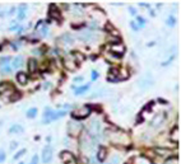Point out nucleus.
<instances>
[{
  "label": "nucleus",
  "instance_id": "f257e3e1",
  "mask_svg": "<svg viewBox=\"0 0 181 164\" xmlns=\"http://www.w3.org/2000/svg\"><path fill=\"white\" fill-rule=\"evenodd\" d=\"M67 114L65 111H53L51 108H46L45 109V114H43V124H49L51 121H55V120H59L61 117H64Z\"/></svg>",
  "mask_w": 181,
  "mask_h": 164
},
{
  "label": "nucleus",
  "instance_id": "f03ea898",
  "mask_svg": "<svg viewBox=\"0 0 181 164\" xmlns=\"http://www.w3.org/2000/svg\"><path fill=\"white\" fill-rule=\"evenodd\" d=\"M100 131H101V125L97 120H93L90 121V124L88 125V134L90 138H96L97 135H100Z\"/></svg>",
  "mask_w": 181,
  "mask_h": 164
},
{
  "label": "nucleus",
  "instance_id": "7ed1b4c3",
  "mask_svg": "<svg viewBox=\"0 0 181 164\" xmlns=\"http://www.w3.org/2000/svg\"><path fill=\"white\" fill-rule=\"evenodd\" d=\"M53 155H54V150L51 145H46L42 150V162L45 164L50 163L53 160Z\"/></svg>",
  "mask_w": 181,
  "mask_h": 164
},
{
  "label": "nucleus",
  "instance_id": "20e7f679",
  "mask_svg": "<svg viewBox=\"0 0 181 164\" xmlns=\"http://www.w3.org/2000/svg\"><path fill=\"white\" fill-rule=\"evenodd\" d=\"M90 111H92V108H90L89 106H84V107H82V108L77 109L75 112H73V117L74 118H84V117H87L90 113Z\"/></svg>",
  "mask_w": 181,
  "mask_h": 164
},
{
  "label": "nucleus",
  "instance_id": "39448f33",
  "mask_svg": "<svg viewBox=\"0 0 181 164\" xmlns=\"http://www.w3.org/2000/svg\"><path fill=\"white\" fill-rule=\"evenodd\" d=\"M78 38L81 41H84V42H90V41L96 40V33H93L92 31H84L79 33Z\"/></svg>",
  "mask_w": 181,
  "mask_h": 164
},
{
  "label": "nucleus",
  "instance_id": "423d86ee",
  "mask_svg": "<svg viewBox=\"0 0 181 164\" xmlns=\"http://www.w3.org/2000/svg\"><path fill=\"white\" fill-rule=\"evenodd\" d=\"M106 158H107V149L105 146H100L98 147V151H97V159L98 162H105Z\"/></svg>",
  "mask_w": 181,
  "mask_h": 164
},
{
  "label": "nucleus",
  "instance_id": "0eeeda50",
  "mask_svg": "<svg viewBox=\"0 0 181 164\" xmlns=\"http://www.w3.org/2000/svg\"><path fill=\"white\" fill-rule=\"evenodd\" d=\"M60 158H61V160H63V162H65V163H72L74 160L73 154H72V153H69V151H61V153H60Z\"/></svg>",
  "mask_w": 181,
  "mask_h": 164
},
{
  "label": "nucleus",
  "instance_id": "6e6552de",
  "mask_svg": "<svg viewBox=\"0 0 181 164\" xmlns=\"http://www.w3.org/2000/svg\"><path fill=\"white\" fill-rule=\"evenodd\" d=\"M50 15L53 17L54 19H57V20H61V15H60V12L56 7L53 4L50 5Z\"/></svg>",
  "mask_w": 181,
  "mask_h": 164
},
{
  "label": "nucleus",
  "instance_id": "1a4fd4ad",
  "mask_svg": "<svg viewBox=\"0 0 181 164\" xmlns=\"http://www.w3.org/2000/svg\"><path fill=\"white\" fill-rule=\"evenodd\" d=\"M9 131H10V134H15V135H19V134H23V127L21 126V125H12L9 128Z\"/></svg>",
  "mask_w": 181,
  "mask_h": 164
},
{
  "label": "nucleus",
  "instance_id": "9d476101",
  "mask_svg": "<svg viewBox=\"0 0 181 164\" xmlns=\"http://www.w3.org/2000/svg\"><path fill=\"white\" fill-rule=\"evenodd\" d=\"M171 140H174V141H179V139H180V128L179 126H175L174 128H172V131H171Z\"/></svg>",
  "mask_w": 181,
  "mask_h": 164
},
{
  "label": "nucleus",
  "instance_id": "9b49d317",
  "mask_svg": "<svg viewBox=\"0 0 181 164\" xmlns=\"http://www.w3.org/2000/svg\"><path fill=\"white\" fill-rule=\"evenodd\" d=\"M23 64V57L22 56H17L14 60H13V64H12V69H19Z\"/></svg>",
  "mask_w": 181,
  "mask_h": 164
},
{
  "label": "nucleus",
  "instance_id": "f8f14e48",
  "mask_svg": "<svg viewBox=\"0 0 181 164\" xmlns=\"http://www.w3.org/2000/svg\"><path fill=\"white\" fill-rule=\"evenodd\" d=\"M60 41H61L64 45H72L74 42V38L70 36V34H63V36L60 37Z\"/></svg>",
  "mask_w": 181,
  "mask_h": 164
},
{
  "label": "nucleus",
  "instance_id": "ddd939ff",
  "mask_svg": "<svg viewBox=\"0 0 181 164\" xmlns=\"http://www.w3.org/2000/svg\"><path fill=\"white\" fill-rule=\"evenodd\" d=\"M36 70H37V61L35 59H29L28 60V71L35 73Z\"/></svg>",
  "mask_w": 181,
  "mask_h": 164
},
{
  "label": "nucleus",
  "instance_id": "4468645a",
  "mask_svg": "<svg viewBox=\"0 0 181 164\" xmlns=\"http://www.w3.org/2000/svg\"><path fill=\"white\" fill-rule=\"evenodd\" d=\"M26 10H27V5L26 4H21L19 5V13H18V19L22 20L26 17Z\"/></svg>",
  "mask_w": 181,
  "mask_h": 164
},
{
  "label": "nucleus",
  "instance_id": "2eb2a0df",
  "mask_svg": "<svg viewBox=\"0 0 181 164\" xmlns=\"http://www.w3.org/2000/svg\"><path fill=\"white\" fill-rule=\"evenodd\" d=\"M17 80H18L19 84L24 85V84L27 83V80H28V79H27V75H26L24 73H18V74H17Z\"/></svg>",
  "mask_w": 181,
  "mask_h": 164
},
{
  "label": "nucleus",
  "instance_id": "dca6fc26",
  "mask_svg": "<svg viewBox=\"0 0 181 164\" xmlns=\"http://www.w3.org/2000/svg\"><path fill=\"white\" fill-rule=\"evenodd\" d=\"M88 88H89V84H86V85H83V87H79V88L75 89V94H77V95L83 94L84 92L88 91Z\"/></svg>",
  "mask_w": 181,
  "mask_h": 164
},
{
  "label": "nucleus",
  "instance_id": "f3484780",
  "mask_svg": "<svg viewBox=\"0 0 181 164\" xmlns=\"http://www.w3.org/2000/svg\"><path fill=\"white\" fill-rule=\"evenodd\" d=\"M111 51H112V52H119V55H122V54H124V51H125V48H124V46H121V45L112 46Z\"/></svg>",
  "mask_w": 181,
  "mask_h": 164
},
{
  "label": "nucleus",
  "instance_id": "a211bd4d",
  "mask_svg": "<svg viewBox=\"0 0 181 164\" xmlns=\"http://www.w3.org/2000/svg\"><path fill=\"white\" fill-rule=\"evenodd\" d=\"M37 116V108H31L27 111V117L28 118H35Z\"/></svg>",
  "mask_w": 181,
  "mask_h": 164
},
{
  "label": "nucleus",
  "instance_id": "6ab92c4d",
  "mask_svg": "<svg viewBox=\"0 0 181 164\" xmlns=\"http://www.w3.org/2000/svg\"><path fill=\"white\" fill-rule=\"evenodd\" d=\"M12 60L10 56H5V57H0V66H5V65H9V61Z\"/></svg>",
  "mask_w": 181,
  "mask_h": 164
},
{
  "label": "nucleus",
  "instance_id": "aec40b11",
  "mask_svg": "<svg viewBox=\"0 0 181 164\" xmlns=\"http://www.w3.org/2000/svg\"><path fill=\"white\" fill-rule=\"evenodd\" d=\"M164 117H166V116H164V113H162V116H160V117H156V118L152 121V126H157V124L160 125L161 122L164 120Z\"/></svg>",
  "mask_w": 181,
  "mask_h": 164
},
{
  "label": "nucleus",
  "instance_id": "412c9836",
  "mask_svg": "<svg viewBox=\"0 0 181 164\" xmlns=\"http://www.w3.org/2000/svg\"><path fill=\"white\" fill-rule=\"evenodd\" d=\"M156 153H157L158 155H171V151L170 150H166V149H160V147H157L156 149Z\"/></svg>",
  "mask_w": 181,
  "mask_h": 164
},
{
  "label": "nucleus",
  "instance_id": "4be33fe9",
  "mask_svg": "<svg viewBox=\"0 0 181 164\" xmlns=\"http://www.w3.org/2000/svg\"><path fill=\"white\" fill-rule=\"evenodd\" d=\"M8 89H10L9 83H0V94L4 93L5 91H8Z\"/></svg>",
  "mask_w": 181,
  "mask_h": 164
},
{
  "label": "nucleus",
  "instance_id": "5701e85b",
  "mask_svg": "<svg viewBox=\"0 0 181 164\" xmlns=\"http://www.w3.org/2000/svg\"><path fill=\"white\" fill-rule=\"evenodd\" d=\"M12 71V67L9 65H5V66H0V73L1 74H9Z\"/></svg>",
  "mask_w": 181,
  "mask_h": 164
},
{
  "label": "nucleus",
  "instance_id": "b1692460",
  "mask_svg": "<svg viewBox=\"0 0 181 164\" xmlns=\"http://www.w3.org/2000/svg\"><path fill=\"white\" fill-rule=\"evenodd\" d=\"M65 66H67L69 70H74V69H75V67H77V65L74 64L73 61H70V60H68V61H65Z\"/></svg>",
  "mask_w": 181,
  "mask_h": 164
},
{
  "label": "nucleus",
  "instance_id": "393cba45",
  "mask_svg": "<svg viewBox=\"0 0 181 164\" xmlns=\"http://www.w3.org/2000/svg\"><path fill=\"white\" fill-rule=\"evenodd\" d=\"M175 23H176V19H175V17L170 15V17L167 18V24H168L170 27H172V26H175Z\"/></svg>",
  "mask_w": 181,
  "mask_h": 164
},
{
  "label": "nucleus",
  "instance_id": "a878e982",
  "mask_svg": "<svg viewBox=\"0 0 181 164\" xmlns=\"http://www.w3.org/2000/svg\"><path fill=\"white\" fill-rule=\"evenodd\" d=\"M75 60H77V64H79V62H82L84 60V56L81 52H77L75 54Z\"/></svg>",
  "mask_w": 181,
  "mask_h": 164
},
{
  "label": "nucleus",
  "instance_id": "bb28decb",
  "mask_svg": "<svg viewBox=\"0 0 181 164\" xmlns=\"http://www.w3.org/2000/svg\"><path fill=\"white\" fill-rule=\"evenodd\" d=\"M19 98H21V93L15 92V93H13V95L10 97V101H12V102H14V101H18Z\"/></svg>",
  "mask_w": 181,
  "mask_h": 164
},
{
  "label": "nucleus",
  "instance_id": "cd10ccee",
  "mask_svg": "<svg viewBox=\"0 0 181 164\" xmlns=\"http://www.w3.org/2000/svg\"><path fill=\"white\" fill-rule=\"evenodd\" d=\"M26 154V149H22V150H19V151L17 153V154L14 155V159H19L21 157H23V155Z\"/></svg>",
  "mask_w": 181,
  "mask_h": 164
},
{
  "label": "nucleus",
  "instance_id": "c85d7f7f",
  "mask_svg": "<svg viewBox=\"0 0 181 164\" xmlns=\"http://www.w3.org/2000/svg\"><path fill=\"white\" fill-rule=\"evenodd\" d=\"M166 164H177V158H170L168 160H166Z\"/></svg>",
  "mask_w": 181,
  "mask_h": 164
},
{
  "label": "nucleus",
  "instance_id": "c756f323",
  "mask_svg": "<svg viewBox=\"0 0 181 164\" xmlns=\"http://www.w3.org/2000/svg\"><path fill=\"white\" fill-rule=\"evenodd\" d=\"M29 164H38V157H37V155H33V157H32L31 163H29Z\"/></svg>",
  "mask_w": 181,
  "mask_h": 164
},
{
  "label": "nucleus",
  "instance_id": "7c9ffc66",
  "mask_svg": "<svg viewBox=\"0 0 181 164\" xmlns=\"http://www.w3.org/2000/svg\"><path fill=\"white\" fill-rule=\"evenodd\" d=\"M136 20L139 22V24H140L142 27H143L144 24H145V19H144V18H142V17H138V18H136Z\"/></svg>",
  "mask_w": 181,
  "mask_h": 164
},
{
  "label": "nucleus",
  "instance_id": "2f4dec72",
  "mask_svg": "<svg viewBox=\"0 0 181 164\" xmlns=\"http://www.w3.org/2000/svg\"><path fill=\"white\" fill-rule=\"evenodd\" d=\"M5 160V153L4 151H0V163Z\"/></svg>",
  "mask_w": 181,
  "mask_h": 164
},
{
  "label": "nucleus",
  "instance_id": "473e14b6",
  "mask_svg": "<svg viewBox=\"0 0 181 164\" xmlns=\"http://www.w3.org/2000/svg\"><path fill=\"white\" fill-rule=\"evenodd\" d=\"M97 78H98V73L93 70V71H92V80H96Z\"/></svg>",
  "mask_w": 181,
  "mask_h": 164
},
{
  "label": "nucleus",
  "instance_id": "72a5a7b5",
  "mask_svg": "<svg viewBox=\"0 0 181 164\" xmlns=\"http://www.w3.org/2000/svg\"><path fill=\"white\" fill-rule=\"evenodd\" d=\"M110 74H111V75H117V74H119V70H117V69H111V70H110Z\"/></svg>",
  "mask_w": 181,
  "mask_h": 164
},
{
  "label": "nucleus",
  "instance_id": "f704fd0d",
  "mask_svg": "<svg viewBox=\"0 0 181 164\" xmlns=\"http://www.w3.org/2000/svg\"><path fill=\"white\" fill-rule=\"evenodd\" d=\"M18 28V23L17 22H12V26H10V29H15Z\"/></svg>",
  "mask_w": 181,
  "mask_h": 164
},
{
  "label": "nucleus",
  "instance_id": "c9c22d12",
  "mask_svg": "<svg viewBox=\"0 0 181 164\" xmlns=\"http://www.w3.org/2000/svg\"><path fill=\"white\" fill-rule=\"evenodd\" d=\"M130 26H131V28H133L134 31H138V29H139V27H136L134 22H130Z\"/></svg>",
  "mask_w": 181,
  "mask_h": 164
},
{
  "label": "nucleus",
  "instance_id": "e433bc0d",
  "mask_svg": "<svg viewBox=\"0 0 181 164\" xmlns=\"http://www.w3.org/2000/svg\"><path fill=\"white\" fill-rule=\"evenodd\" d=\"M17 145H18V143H15V141H12V144H10V149H14V147H17Z\"/></svg>",
  "mask_w": 181,
  "mask_h": 164
},
{
  "label": "nucleus",
  "instance_id": "4c0bfd02",
  "mask_svg": "<svg viewBox=\"0 0 181 164\" xmlns=\"http://www.w3.org/2000/svg\"><path fill=\"white\" fill-rule=\"evenodd\" d=\"M83 80V76H78V78H74V81L75 83H79V81H82Z\"/></svg>",
  "mask_w": 181,
  "mask_h": 164
},
{
  "label": "nucleus",
  "instance_id": "58836bf2",
  "mask_svg": "<svg viewBox=\"0 0 181 164\" xmlns=\"http://www.w3.org/2000/svg\"><path fill=\"white\" fill-rule=\"evenodd\" d=\"M130 12H131V14H133V15L136 14V13H135V9H134V8H130Z\"/></svg>",
  "mask_w": 181,
  "mask_h": 164
},
{
  "label": "nucleus",
  "instance_id": "ea45409f",
  "mask_svg": "<svg viewBox=\"0 0 181 164\" xmlns=\"http://www.w3.org/2000/svg\"><path fill=\"white\" fill-rule=\"evenodd\" d=\"M19 164H24V163H23V162H21V163H19Z\"/></svg>",
  "mask_w": 181,
  "mask_h": 164
},
{
  "label": "nucleus",
  "instance_id": "a19ab883",
  "mask_svg": "<svg viewBox=\"0 0 181 164\" xmlns=\"http://www.w3.org/2000/svg\"><path fill=\"white\" fill-rule=\"evenodd\" d=\"M0 50H1V46H0Z\"/></svg>",
  "mask_w": 181,
  "mask_h": 164
}]
</instances>
